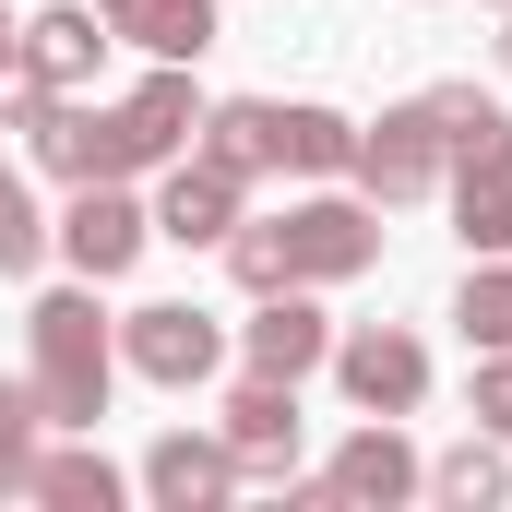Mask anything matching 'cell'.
<instances>
[{
  "mask_svg": "<svg viewBox=\"0 0 512 512\" xmlns=\"http://www.w3.org/2000/svg\"><path fill=\"white\" fill-rule=\"evenodd\" d=\"M501 60H512V48H501Z\"/></svg>",
  "mask_w": 512,
  "mask_h": 512,
  "instance_id": "d4e9b609",
  "label": "cell"
},
{
  "mask_svg": "<svg viewBox=\"0 0 512 512\" xmlns=\"http://www.w3.org/2000/svg\"><path fill=\"white\" fill-rule=\"evenodd\" d=\"M60 239H72V262H84V274H120V262L143 251V215H131L108 179H84V203H72V227H60Z\"/></svg>",
  "mask_w": 512,
  "mask_h": 512,
  "instance_id": "5b68a950",
  "label": "cell"
},
{
  "mask_svg": "<svg viewBox=\"0 0 512 512\" xmlns=\"http://www.w3.org/2000/svg\"><path fill=\"white\" fill-rule=\"evenodd\" d=\"M36 382H48V417H96V393H108L96 298H48V310H36Z\"/></svg>",
  "mask_w": 512,
  "mask_h": 512,
  "instance_id": "6da1fadb",
  "label": "cell"
},
{
  "mask_svg": "<svg viewBox=\"0 0 512 512\" xmlns=\"http://www.w3.org/2000/svg\"><path fill=\"white\" fill-rule=\"evenodd\" d=\"M96 48H108V36H96V12H48V24H24V36H12V60H24L48 96H60V84H84V72H96Z\"/></svg>",
  "mask_w": 512,
  "mask_h": 512,
  "instance_id": "8992f818",
  "label": "cell"
},
{
  "mask_svg": "<svg viewBox=\"0 0 512 512\" xmlns=\"http://www.w3.org/2000/svg\"><path fill=\"white\" fill-rule=\"evenodd\" d=\"M179 131H191V84H179V72H155V84L120 108V155H131V167H155Z\"/></svg>",
  "mask_w": 512,
  "mask_h": 512,
  "instance_id": "30bf717a",
  "label": "cell"
},
{
  "mask_svg": "<svg viewBox=\"0 0 512 512\" xmlns=\"http://www.w3.org/2000/svg\"><path fill=\"white\" fill-rule=\"evenodd\" d=\"M239 274H251V286H286V239L251 227V239H239Z\"/></svg>",
  "mask_w": 512,
  "mask_h": 512,
  "instance_id": "44dd1931",
  "label": "cell"
},
{
  "mask_svg": "<svg viewBox=\"0 0 512 512\" xmlns=\"http://www.w3.org/2000/svg\"><path fill=\"white\" fill-rule=\"evenodd\" d=\"M310 358H322V322H310V310H262L251 322V370L262 382H298Z\"/></svg>",
  "mask_w": 512,
  "mask_h": 512,
  "instance_id": "4fadbf2b",
  "label": "cell"
},
{
  "mask_svg": "<svg viewBox=\"0 0 512 512\" xmlns=\"http://www.w3.org/2000/svg\"><path fill=\"white\" fill-rule=\"evenodd\" d=\"M346 155H358V131L334 108H274V167H346Z\"/></svg>",
  "mask_w": 512,
  "mask_h": 512,
  "instance_id": "7c38bea8",
  "label": "cell"
},
{
  "mask_svg": "<svg viewBox=\"0 0 512 512\" xmlns=\"http://www.w3.org/2000/svg\"><path fill=\"white\" fill-rule=\"evenodd\" d=\"M227 417H239V453H274V441H298V417H286V393H274V382H251Z\"/></svg>",
  "mask_w": 512,
  "mask_h": 512,
  "instance_id": "e0dca14e",
  "label": "cell"
},
{
  "mask_svg": "<svg viewBox=\"0 0 512 512\" xmlns=\"http://www.w3.org/2000/svg\"><path fill=\"white\" fill-rule=\"evenodd\" d=\"M96 24L155 48V60H203L215 48V0H96Z\"/></svg>",
  "mask_w": 512,
  "mask_h": 512,
  "instance_id": "7a4b0ae2",
  "label": "cell"
},
{
  "mask_svg": "<svg viewBox=\"0 0 512 512\" xmlns=\"http://www.w3.org/2000/svg\"><path fill=\"white\" fill-rule=\"evenodd\" d=\"M155 489H167V501H203V489H227V453H203V441H167V453H155Z\"/></svg>",
  "mask_w": 512,
  "mask_h": 512,
  "instance_id": "2e32d148",
  "label": "cell"
},
{
  "mask_svg": "<svg viewBox=\"0 0 512 512\" xmlns=\"http://www.w3.org/2000/svg\"><path fill=\"white\" fill-rule=\"evenodd\" d=\"M405 477H417V465H405V441H358V453L334 465V489H346V501H393Z\"/></svg>",
  "mask_w": 512,
  "mask_h": 512,
  "instance_id": "5bb4252c",
  "label": "cell"
},
{
  "mask_svg": "<svg viewBox=\"0 0 512 512\" xmlns=\"http://www.w3.org/2000/svg\"><path fill=\"white\" fill-rule=\"evenodd\" d=\"M215 167H274V108H215Z\"/></svg>",
  "mask_w": 512,
  "mask_h": 512,
  "instance_id": "9a60e30c",
  "label": "cell"
},
{
  "mask_svg": "<svg viewBox=\"0 0 512 512\" xmlns=\"http://www.w3.org/2000/svg\"><path fill=\"white\" fill-rule=\"evenodd\" d=\"M465 239H477V251L512 239V143H477V155H465Z\"/></svg>",
  "mask_w": 512,
  "mask_h": 512,
  "instance_id": "8fae6325",
  "label": "cell"
},
{
  "mask_svg": "<svg viewBox=\"0 0 512 512\" xmlns=\"http://www.w3.org/2000/svg\"><path fill=\"white\" fill-rule=\"evenodd\" d=\"M24 417H36V405H24V393H0V477H24Z\"/></svg>",
  "mask_w": 512,
  "mask_h": 512,
  "instance_id": "603a6c76",
  "label": "cell"
},
{
  "mask_svg": "<svg viewBox=\"0 0 512 512\" xmlns=\"http://www.w3.org/2000/svg\"><path fill=\"white\" fill-rule=\"evenodd\" d=\"M0 72H12V24H0Z\"/></svg>",
  "mask_w": 512,
  "mask_h": 512,
  "instance_id": "cb8c5ba5",
  "label": "cell"
},
{
  "mask_svg": "<svg viewBox=\"0 0 512 512\" xmlns=\"http://www.w3.org/2000/svg\"><path fill=\"white\" fill-rule=\"evenodd\" d=\"M24 262H36V203L0 179V274H24Z\"/></svg>",
  "mask_w": 512,
  "mask_h": 512,
  "instance_id": "ffe728a7",
  "label": "cell"
},
{
  "mask_svg": "<svg viewBox=\"0 0 512 512\" xmlns=\"http://www.w3.org/2000/svg\"><path fill=\"white\" fill-rule=\"evenodd\" d=\"M227 215H239V167H215V155H203V167H179V179H167V203H155V227H167V239H227Z\"/></svg>",
  "mask_w": 512,
  "mask_h": 512,
  "instance_id": "52a82bcc",
  "label": "cell"
},
{
  "mask_svg": "<svg viewBox=\"0 0 512 512\" xmlns=\"http://www.w3.org/2000/svg\"><path fill=\"white\" fill-rule=\"evenodd\" d=\"M131 358H143L155 382H203V370H215V322H203V310H143V322H131Z\"/></svg>",
  "mask_w": 512,
  "mask_h": 512,
  "instance_id": "ba28073f",
  "label": "cell"
},
{
  "mask_svg": "<svg viewBox=\"0 0 512 512\" xmlns=\"http://www.w3.org/2000/svg\"><path fill=\"white\" fill-rule=\"evenodd\" d=\"M441 489H453V501H489V489H501V465H489V453H453V465H441Z\"/></svg>",
  "mask_w": 512,
  "mask_h": 512,
  "instance_id": "7402d4cb",
  "label": "cell"
},
{
  "mask_svg": "<svg viewBox=\"0 0 512 512\" xmlns=\"http://www.w3.org/2000/svg\"><path fill=\"white\" fill-rule=\"evenodd\" d=\"M465 334L477 346H512V274H477L465 286Z\"/></svg>",
  "mask_w": 512,
  "mask_h": 512,
  "instance_id": "ac0fdd59",
  "label": "cell"
},
{
  "mask_svg": "<svg viewBox=\"0 0 512 512\" xmlns=\"http://www.w3.org/2000/svg\"><path fill=\"white\" fill-rule=\"evenodd\" d=\"M358 167H370V191H382V203H405V191H429V167H441V120H429V108H405V120H382L370 143H358Z\"/></svg>",
  "mask_w": 512,
  "mask_h": 512,
  "instance_id": "277c9868",
  "label": "cell"
},
{
  "mask_svg": "<svg viewBox=\"0 0 512 512\" xmlns=\"http://www.w3.org/2000/svg\"><path fill=\"white\" fill-rule=\"evenodd\" d=\"M36 489H48V501H96V512H108V465L60 453V465H36Z\"/></svg>",
  "mask_w": 512,
  "mask_h": 512,
  "instance_id": "d6986e66",
  "label": "cell"
},
{
  "mask_svg": "<svg viewBox=\"0 0 512 512\" xmlns=\"http://www.w3.org/2000/svg\"><path fill=\"white\" fill-rule=\"evenodd\" d=\"M417 382H429V358H417L405 334H358V346H346V393H358V405H417Z\"/></svg>",
  "mask_w": 512,
  "mask_h": 512,
  "instance_id": "9c48e42d",
  "label": "cell"
},
{
  "mask_svg": "<svg viewBox=\"0 0 512 512\" xmlns=\"http://www.w3.org/2000/svg\"><path fill=\"white\" fill-rule=\"evenodd\" d=\"M274 239H286V274H358V262L382 251V227L346 215V203H310V215H286Z\"/></svg>",
  "mask_w": 512,
  "mask_h": 512,
  "instance_id": "3957f363",
  "label": "cell"
}]
</instances>
